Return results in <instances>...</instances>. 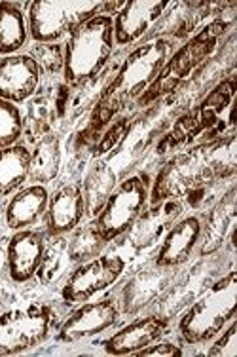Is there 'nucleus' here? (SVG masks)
<instances>
[{
	"label": "nucleus",
	"instance_id": "1",
	"mask_svg": "<svg viewBox=\"0 0 237 357\" xmlns=\"http://www.w3.org/2000/svg\"><path fill=\"white\" fill-rule=\"evenodd\" d=\"M236 137L218 139L176 154L158 173L150 190V204L178 199L201 190L215 181L236 175Z\"/></svg>",
	"mask_w": 237,
	"mask_h": 357
},
{
	"label": "nucleus",
	"instance_id": "2",
	"mask_svg": "<svg viewBox=\"0 0 237 357\" xmlns=\"http://www.w3.org/2000/svg\"><path fill=\"white\" fill-rule=\"evenodd\" d=\"M171 54L173 42L167 38H154L131 52L114 80L99 97L93 114L95 124L109 122L118 110L125 107V103L144 93L160 76Z\"/></svg>",
	"mask_w": 237,
	"mask_h": 357
},
{
	"label": "nucleus",
	"instance_id": "3",
	"mask_svg": "<svg viewBox=\"0 0 237 357\" xmlns=\"http://www.w3.org/2000/svg\"><path fill=\"white\" fill-rule=\"evenodd\" d=\"M63 78L68 88H78L99 75L114 52V21L109 14L95 15L67 38L63 46Z\"/></svg>",
	"mask_w": 237,
	"mask_h": 357
},
{
	"label": "nucleus",
	"instance_id": "4",
	"mask_svg": "<svg viewBox=\"0 0 237 357\" xmlns=\"http://www.w3.org/2000/svg\"><path fill=\"white\" fill-rule=\"evenodd\" d=\"M237 274L220 278L192 304L178 321V333L186 344H205L220 335L236 319Z\"/></svg>",
	"mask_w": 237,
	"mask_h": 357
},
{
	"label": "nucleus",
	"instance_id": "5",
	"mask_svg": "<svg viewBox=\"0 0 237 357\" xmlns=\"http://www.w3.org/2000/svg\"><path fill=\"white\" fill-rule=\"evenodd\" d=\"M122 6L123 2L99 0H34L29 4V35L38 44H55L95 15Z\"/></svg>",
	"mask_w": 237,
	"mask_h": 357
},
{
	"label": "nucleus",
	"instance_id": "6",
	"mask_svg": "<svg viewBox=\"0 0 237 357\" xmlns=\"http://www.w3.org/2000/svg\"><path fill=\"white\" fill-rule=\"evenodd\" d=\"M150 199L148 178L144 175H133L122 181L109 194L102 204L101 211L93 220L97 230L101 232L107 243L114 241L123 234H128L135 220L146 209Z\"/></svg>",
	"mask_w": 237,
	"mask_h": 357
},
{
	"label": "nucleus",
	"instance_id": "7",
	"mask_svg": "<svg viewBox=\"0 0 237 357\" xmlns=\"http://www.w3.org/2000/svg\"><path fill=\"white\" fill-rule=\"evenodd\" d=\"M55 312L47 304H31L0 316V356H17L42 344L54 327Z\"/></svg>",
	"mask_w": 237,
	"mask_h": 357
},
{
	"label": "nucleus",
	"instance_id": "8",
	"mask_svg": "<svg viewBox=\"0 0 237 357\" xmlns=\"http://www.w3.org/2000/svg\"><path fill=\"white\" fill-rule=\"evenodd\" d=\"M228 25L230 23L222 20L211 23L209 27H205L199 35L194 36L173 57H169V61L165 63V67L160 73V76L150 86V91L144 96V101L173 89L176 84L184 80L192 70L196 69L197 65H201L205 57L215 50L218 38L224 35V31L228 29Z\"/></svg>",
	"mask_w": 237,
	"mask_h": 357
},
{
	"label": "nucleus",
	"instance_id": "9",
	"mask_svg": "<svg viewBox=\"0 0 237 357\" xmlns=\"http://www.w3.org/2000/svg\"><path fill=\"white\" fill-rule=\"evenodd\" d=\"M125 270V261L118 255H99L91 261L76 264L61 289L63 301L80 304L114 285Z\"/></svg>",
	"mask_w": 237,
	"mask_h": 357
},
{
	"label": "nucleus",
	"instance_id": "10",
	"mask_svg": "<svg viewBox=\"0 0 237 357\" xmlns=\"http://www.w3.org/2000/svg\"><path fill=\"white\" fill-rule=\"evenodd\" d=\"M120 317V306L114 298H102L97 303H84L75 310L59 329L57 338L61 342H78L82 338L99 335L110 329Z\"/></svg>",
	"mask_w": 237,
	"mask_h": 357
},
{
	"label": "nucleus",
	"instance_id": "11",
	"mask_svg": "<svg viewBox=\"0 0 237 357\" xmlns=\"http://www.w3.org/2000/svg\"><path fill=\"white\" fill-rule=\"evenodd\" d=\"M42 70L29 54L8 55L0 59V99L25 103L40 86Z\"/></svg>",
	"mask_w": 237,
	"mask_h": 357
},
{
	"label": "nucleus",
	"instance_id": "12",
	"mask_svg": "<svg viewBox=\"0 0 237 357\" xmlns=\"http://www.w3.org/2000/svg\"><path fill=\"white\" fill-rule=\"evenodd\" d=\"M165 0H129L118 10L114 21V44L129 46L148 33L165 12Z\"/></svg>",
	"mask_w": 237,
	"mask_h": 357
},
{
	"label": "nucleus",
	"instance_id": "13",
	"mask_svg": "<svg viewBox=\"0 0 237 357\" xmlns=\"http://www.w3.org/2000/svg\"><path fill=\"white\" fill-rule=\"evenodd\" d=\"M46 251L44 236L36 230H17L10 238L6 248V266L10 280L15 283L31 282Z\"/></svg>",
	"mask_w": 237,
	"mask_h": 357
},
{
	"label": "nucleus",
	"instance_id": "14",
	"mask_svg": "<svg viewBox=\"0 0 237 357\" xmlns=\"http://www.w3.org/2000/svg\"><path fill=\"white\" fill-rule=\"evenodd\" d=\"M86 215V198L84 190L78 185L61 186L54 196H49L46 219V232L52 238L67 236L75 228L80 227L82 219Z\"/></svg>",
	"mask_w": 237,
	"mask_h": 357
},
{
	"label": "nucleus",
	"instance_id": "15",
	"mask_svg": "<svg viewBox=\"0 0 237 357\" xmlns=\"http://www.w3.org/2000/svg\"><path fill=\"white\" fill-rule=\"evenodd\" d=\"M169 329V317L146 316L125 325L105 342L109 356H135L150 344H156Z\"/></svg>",
	"mask_w": 237,
	"mask_h": 357
},
{
	"label": "nucleus",
	"instance_id": "16",
	"mask_svg": "<svg viewBox=\"0 0 237 357\" xmlns=\"http://www.w3.org/2000/svg\"><path fill=\"white\" fill-rule=\"evenodd\" d=\"M201 230H204V225L199 217H184L176 220L167 230L162 245L158 249L156 266L176 268L184 264L201 240Z\"/></svg>",
	"mask_w": 237,
	"mask_h": 357
},
{
	"label": "nucleus",
	"instance_id": "17",
	"mask_svg": "<svg viewBox=\"0 0 237 357\" xmlns=\"http://www.w3.org/2000/svg\"><path fill=\"white\" fill-rule=\"evenodd\" d=\"M234 86H236L234 76L218 84L217 89L205 99L201 107H197L194 112H190V114H186V116H183L176 122L173 131H171V135L167 137V143H184V141H188L192 135L199 133L205 126H209V122H213V120L217 118L218 112H220L224 107H228L231 99H234V91H236Z\"/></svg>",
	"mask_w": 237,
	"mask_h": 357
},
{
	"label": "nucleus",
	"instance_id": "18",
	"mask_svg": "<svg viewBox=\"0 0 237 357\" xmlns=\"http://www.w3.org/2000/svg\"><path fill=\"white\" fill-rule=\"evenodd\" d=\"M183 213V204L178 199H165L160 204H154L150 209H144L141 217L131 227V243L137 249L148 248L162 238L163 232H167Z\"/></svg>",
	"mask_w": 237,
	"mask_h": 357
},
{
	"label": "nucleus",
	"instance_id": "19",
	"mask_svg": "<svg viewBox=\"0 0 237 357\" xmlns=\"http://www.w3.org/2000/svg\"><path fill=\"white\" fill-rule=\"evenodd\" d=\"M49 192L46 186L31 185L20 188L6 206V227L10 230H25L46 215Z\"/></svg>",
	"mask_w": 237,
	"mask_h": 357
},
{
	"label": "nucleus",
	"instance_id": "20",
	"mask_svg": "<svg viewBox=\"0 0 237 357\" xmlns=\"http://www.w3.org/2000/svg\"><path fill=\"white\" fill-rule=\"evenodd\" d=\"M236 186L231 188L230 192L226 194L217 206L211 209L209 217H207V225L201 230L204 240L201 248H199V255H211L215 253L217 249H220L226 238L234 232V222H236Z\"/></svg>",
	"mask_w": 237,
	"mask_h": 357
},
{
	"label": "nucleus",
	"instance_id": "21",
	"mask_svg": "<svg viewBox=\"0 0 237 357\" xmlns=\"http://www.w3.org/2000/svg\"><path fill=\"white\" fill-rule=\"evenodd\" d=\"M61 169V143L54 133H46L31 152L29 181L33 185L46 186L57 178Z\"/></svg>",
	"mask_w": 237,
	"mask_h": 357
},
{
	"label": "nucleus",
	"instance_id": "22",
	"mask_svg": "<svg viewBox=\"0 0 237 357\" xmlns=\"http://www.w3.org/2000/svg\"><path fill=\"white\" fill-rule=\"evenodd\" d=\"M31 151L23 144H12L0 151V196L20 190L29 181Z\"/></svg>",
	"mask_w": 237,
	"mask_h": 357
},
{
	"label": "nucleus",
	"instance_id": "23",
	"mask_svg": "<svg viewBox=\"0 0 237 357\" xmlns=\"http://www.w3.org/2000/svg\"><path fill=\"white\" fill-rule=\"evenodd\" d=\"M29 38V23L20 4L0 2V55H15Z\"/></svg>",
	"mask_w": 237,
	"mask_h": 357
},
{
	"label": "nucleus",
	"instance_id": "24",
	"mask_svg": "<svg viewBox=\"0 0 237 357\" xmlns=\"http://www.w3.org/2000/svg\"><path fill=\"white\" fill-rule=\"evenodd\" d=\"M72 232L75 234L70 236V240H67V253L72 264H82V262L99 257L107 245V241L97 230L95 222L82 228H75Z\"/></svg>",
	"mask_w": 237,
	"mask_h": 357
},
{
	"label": "nucleus",
	"instance_id": "25",
	"mask_svg": "<svg viewBox=\"0 0 237 357\" xmlns=\"http://www.w3.org/2000/svg\"><path fill=\"white\" fill-rule=\"evenodd\" d=\"M68 262H70V259H68L67 253V240H65V236H57V238H54V243L44 251L36 275L40 278L42 283H54L65 272Z\"/></svg>",
	"mask_w": 237,
	"mask_h": 357
},
{
	"label": "nucleus",
	"instance_id": "26",
	"mask_svg": "<svg viewBox=\"0 0 237 357\" xmlns=\"http://www.w3.org/2000/svg\"><path fill=\"white\" fill-rule=\"evenodd\" d=\"M23 130H25V118L17 109V105L0 99V151L17 144Z\"/></svg>",
	"mask_w": 237,
	"mask_h": 357
},
{
	"label": "nucleus",
	"instance_id": "27",
	"mask_svg": "<svg viewBox=\"0 0 237 357\" xmlns=\"http://www.w3.org/2000/svg\"><path fill=\"white\" fill-rule=\"evenodd\" d=\"M33 57L36 65L40 67L42 73L46 75H57L63 73V65H65V52H63L61 44H36L33 50V54H29Z\"/></svg>",
	"mask_w": 237,
	"mask_h": 357
},
{
	"label": "nucleus",
	"instance_id": "28",
	"mask_svg": "<svg viewBox=\"0 0 237 357\" xmlns=\"http://www.w3.org/2000/svg\"><path fill=\"white\" fill-rule=\"evenodd\" d=\"M222 333V337L218 338L217 342L213 344L207 351L209 357H236L237 356V323L236 319L226 327Z\"/></svg>",
	"mask_w": 237,
	"mask_h": 357
},
{
	"label": "nucleus",
	"instance_id": "29",
	"mask_svg": "<svg viewBox=\"0 0 237 357\" xmlns=\"http://www.w3.org/2000/svg\"><path fill=\"white\" fill-rule=\"evenodd\" d=\"M137 357H181L183 356V350L176 346V344L171 342H162V344H150L144 350L137 351Z\"/></svg>",
	"mask_w": 237,
	"mask_h": 357
},
{
	"label": "nucleus",
	"instance_id": "30",
	"mask_svg": "<svg viewBox=\"0 0 237 357\" xmlns=\"http://www.w3.org/2000/svg\"><path fill=\"white\" fill-rule=\"evenodd\" d=\"M0 207H2V206H0Z\"/></svg>",
	"mask_w": 237,
	"mask_h": 357
}]
</instances>
